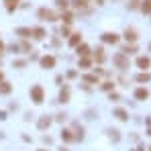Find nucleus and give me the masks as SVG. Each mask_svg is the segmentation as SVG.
I'll list each match as a JSON object with an SVG mask.
<instances>
[{
	"instance_id": "obj_1",
	"label": "nucleus",
	"mask_w": 151,
	"mask_h": 151,
	"mask_svg": "<svg viewBox=\"0 0 151 151\" xmlns=\"http://www.w3.org/2000/svg\"><path fill=\"white\" fill-rule=\"evenodd\" d=\"M37 19L47 21V23H55L59 17H57V12H55V10H51V8H39V10H37Z\"/></svg>"
},
{
	"instance_id": "obj_2",
	"label": "nucleus",
	"mask_w": 151,
	"mask_h": 151,
	"mask_svg": "<svg viewBox=\"0 0 151 151\" xmlns=\"http://www.w3.org/2000/svg\"><path fill=\"white\" fill-rule=\"evenodd\" d=\"M31 100L35 102V104H41V102L45 100V92H43V88H41L39 84H35V86L31 88Z\"/></svg>"
},
{
	"instance_id": "obj_3",
	"label": "nucleus",
	"mask_w": 151,
	"mask_h": 151,
	"mask_svg": "<svg viewBox=\"0 0 151 151\" xmlns=\"http://www.w3.org/2000/svg\"><path fill=\"white\" fill-rule=\"evenodd\" d=\"M112 61H114V65H116L119 70H127V68H129V55H125V53H116V55L112 57Z\"/></svg>"
},
{
	"instance_id": "obj_4",
	"label": "nucleus",
	"mask_w": 151,
	"mask_h": 151,
	"mask_svg": "<svg viewBox=\"0 0 151 151\" xmlns=\"http://www.w3.org/2000/svg\"><path fill=\"white\" fill-rule=\"evenodd\" d=\"M39 63H41L43 70H53L55 63H57V59H55L53 55H43V57H39Z\"/></svg>"
},
{
	"instance_id": "obj_5",
	"label": "nucleus",
	"mask_w": 151,
	"mask_h": 151,
	"mask_svg": "<svg viewBox=\"0 0 151 151\" xmlns=\"http://www.w3.org/2000/svg\"><path fill=\"white\" fill-rule=\"evenodd\" d=\"M45 29H41V27H35V29H31V37L35 39V41H43L45 39Z\"/></svg>"
},
{
	"instance_id": "obj_6",
	"label": "nucleus",
	"mask_w": 151,
	"mask_h": 151,
	"mask_svg": "<svg viewBox=\"0 0 151 151\" xmlns=\"http://www.w3.org/2000/svg\"><path fill=\"white\" fill-rule=\"evenodd\" d=\"M125 39L129 41V43H135L137 39H139V33H137V29H133V27H129L125 31Z\"/></svg>"
},
{
	"instance_id": "obj_7",
	"label": "nucleus",
	"mask_w": 151,
	"mask_h": 151,
	"mask_svg": "<svg viewBox=\"0 0 151 151\" xmlns=\"http://www.w3.org/2000/svg\"><path fill=\"white\" fill-rule=\"evenodd\" d=\"M149 65H151V59H149V57H143V55H141V57H137V68H139V70L147 72V70H149Z\"/></svg>"
},
{
	"instance_id": "obj_8",
	"label": "nucleus",
	"mask_w": 151,
	"mask_h": 151,
	"mask_svg": "<svg viewBox=\"0 0 151 151\" xmlns=\"http://www.w3.org/2000/svg\"><path fill=\"white\" fill-rule=\"evenodd\" d=\"M51 123H53V119L45 114V116H41V119H39V123H37V127H39L41 131H45V129H49V127H51Z\"/></svg>"
},
{
	"instance_id": "obj_9",
	"label": "nucleus",
	"mask_w": 151,
	"mask_h": 151,
	"mask_svg": "<svg viewBox=\"0 0 151 151\" xmlns=\"http://www.w3.org/2000/svg\"><path fill=\"white\" fill-rule=\"evenodd\" d=\"M102 41L114 45V43H119V35H116V33H104V35H102Z\"/></svg>"
},
{
	"instance_id": "obj_10",
	"label": "nucleus",
	"mask_w": 151,
	"mask_h": 151,
	"mask_svg": "<svg viewBox=\"0 0 151 151\" xmlns=\"http://www.w3.org/2000/svg\"><path fill=\"white\" fill-rule=\"evenodd\" d=\"M135 98L137 100H147L149 98V90L147 88H137L135 90Z\"/></svg>"
},
{
	"instance_id": "obj_11",
	"label": "nucleus",
	"mask_w": 151,
	"mask_h": 151,
	"mask_svg": "<svg viewBox=\"0 0 151 151\" xmlns=\"http://www.w3.org/2000/svg\"><path fill=\"white\" fill-rule=\"evenodd\" d=\"M59 102H61V104L70 102V86H63V88H61V92H59Z\"/></svg>"
},
{
	"instance_id": "obj_12",
	"label": "nucleus",
	"mask_w": 151,
	"mask_h": 151,
	"mask_svg": "<svg viewBox=\"0 0 151 151\" xmlns=\"http://www.w3.org/2000/svg\"><path fill=\"white\" fill-rule=\"evenodd\" d=\"M112 114H114L119 121H129V112H127L125 108H114V110H112Z\"/></svg>"
},
{
	"instance_id": "obj_13",
	"label": "nucleus",
	"mask_w": 151,
	"mask_h": 151,
	"mask_svg": "<svg viewBox=\"0 0 151 151\" xmlns=\"http://www.w3.org/2000/svg\"><path fill=\"white\" fill-rule=\"evenodd\" d=\"M82 43V33H72L70 35V47H78Z\"/></svg>"
},
{
	"instance_id": "obj_14",
	"label": "nucleus",
	"mask_w": 151,
	"mask_h": 151,
	"mask_svg": "<svg viewBox=\"0 0 151 151\" xmlns=\"http://www.w3.org/2000/svg\"><path fill=\"white\" fill-rule=\"evenodd\" d=\"M19 2H21V0H4V6H6L8 12H14V10L19 8Z\"/></svg>"
},
{
	"instance_id": "obj_15",
	"label": "nucleus",
	"mask_w": 151,
	"mask_h": 151,
	"mask_svg": "<svg viewBox=\"0 0 151 151\" xmlns=\"http://www.w3.org/2000/svg\"><path fill=\"white\" fill-rule=\"evenodd\" d=\"M76 49H78V55H80V57H88V55H90V47L84 45V43H80Z\"/></svg>"
},
{
	"instance_id": "obj_16",
	"label": "nucleus",
	"mask_w": 151,
	"mask_h": 151,
	"mask_svg": "<svg viewBox=\"0 0 151 151\" xmlns=\"http://www.w3.org/2000/svg\"><path fill=\"white\" fill-rule=\"evenodd\" d=\"M61 141H65V143H72L74 141V135H72L70 129H61Z\"/></svg>"
},
{
	"instance_id": "obj_17",
	"label": "nucleus",
	"mask_w": 151,
	"mask_h": 151,
	"mask_svg": "<svg viewBox=\"0 0 151 151\" xmlns=\"http://www.w3.org/2000/svg\"><path fill=\"white\" fill-rule=\"evenodd\" d=\"M61 21H63V25H72V23H74V12H63V14H61Z\"/></svg>"
},
{
	"instance_id": "obj_18",
	"label": "nucleus",
	"mask_w": 151,
	"mask_h": 151,
	"mask_svg": "<svg viewBox=\"0 0 151 151\" xmlns=\"http://www.w3.org/2000/svg\"><path fill=\"white\" fill-rule=\"evenodd\" d=\"M78 65H80L82 70H88V68L92 65V59H90V57H80V63H78Z\"/></svg>"
},
{
	"instance_id": "obj_19",
	"label": "nucleus",
	"mask_w": 151,
	"mask_h": 151,
	"mask_svg": "<svg viewBox=\"0 0 151 151\" xmlns=\"http://www.w3.org/2000/svg\"><path fill=\"white\" fill-rule=\"evenodd\" d=\"M10 90H12V86L2 80V82H0V94H10Z\"/></svg>"
},
{
	"instance_id": "obj_20",
	"label": "nucleus",
	"mask_w": 151,
	"mask_h": 151,
	"mask_svg": "<svg viewBox=\"0 0 151 151\" xmlns=\"http://www.w3.org/2000/svg\"><path fill=\"white\" fill-rule=\"evenodd\" d=\"M135 80H137L139 84H143V82H149V80H151V74H149V72H141V74L137 76Z\"/></svg>"
},
{
	"instance_id": "obj_21",
	"label": "nucleus",
	"mask_w": 151,
	"mask_h": 151,
	"mask_svg": "<svg viewBox=\"0 0 151 151\" xmlns=\"http://www.w3.org/2000/svg\"><path fill=\"white\" fill-rule=\"evenodd\" d=\"M92 59H94V61H98V63H102V61H104V49H102V47H98Z\"/></svg>"
},
{
	"instance_id": "obj_22",
	"label": "nucleus",
	"mask_w": 151,
	"mask_h": 151,
	"mask_svg": "<svg viewBox=\"0 0 151 151\" xmlns=\"http://www.w3.org/2000/svg\"><path fill=\"white\" fill-rule=\"evenodd\" d=\"M17 35H21L23 39H29V37H31V29H27V27H21V29H17Z\"/></svg>"
},
{
	"instance_id": "obj_23",
	"label": "nucleus",
	"mask_w": 151,
	"mask_h": 151,
	"mask_svg": "<svg viewBox=\"0 0 151 151\" xmlns=\"http://www.w3.org/2000/svg\"><path fill=\"white\" fill-rule=\"evenodd\" d=\"M141 10H143L145 14H151V0H143V2H141Z\"/></svg>"
},
{
	"instance_id": "obj_24",
	"label": "nucleus",
	"mask_w": 151,
	"mask_h": 151,
	"mask_svg": "<svg viewBox=\"0 0 151 151\" xmlns=\"http://www.w3.org/2000/svg\"><path fill=\"white\" fill-rule=\"evenodd\" d=\"M84 82H88V84H98V76L86 74V76H84Z\"/></svg>"
},
{
	"instance_id": "obj_25",
	"label": "nucleus",
	"mask_w": 151,
	"mask_h": 151,
	"mask_svg": "<svg viewBox=\"0 0 151 151\" xmlns=\"http://www.w3.org/2000/svg\"><path fill=\"white\" fill-rule=\"evenodd\" d=\"M123 53L125 55H133V53H137V47L135 45H127V47H123Z\"/></svg>"
},
{
	"instance_id": "obj_26",
	"label": "nucleus",
	"mask_w": 151,
	"mask_h": 151,
	"mask_svg": "<svg viewBox=\"0 0 151 151\" xmlns=\"http://www.w3.org/2000/svg\"><path fill=\"white\" fill-rule=\"evenodd\" d=\"M57 8L68 10V8H70V0H57Z\"/></svg>"
},
{
	"instance_id": "obj_27",
	"label": "nucleus",
	"mask_w": 151,
	"mask_h": 151,
	"mask_svg": "<svg viewBox=\"0 0 151 151\" xmlns=\"http://www.w3.org/2000/svg\"><path fill=\"white\" fill-rule=\"evenodd\" d=\"M72 6H74V8H84V6H86V0H74Z\"/></svg>"
},
{
	"instance_id": "obj_28",
	"label": "nucleus",
	"mask_w": 151,
	"mask_h": 151,
	"mask_svg": "<svg viewBox=\"0 0 151 151\" xmlns=\"http://www.w3.org/2000/svg\"><path fill=\"white\" fill-rule=\"evenodd\" d=\"M112 88H114V84H112V82H102V90H108V92H110Z\"/></svg>"
},
{
	"instance_id": "obj_29",
	"label": "nucleus",
	"mask_w": 151,
	"mask_h": 151,
	"mask_svg": "<svg viewBox=\"0 0 151 151\" xmlns=\"http://www.w3.org/2000/svg\"><path fill=\"white\" fill-rule=\"evenodd\" d=\"M12 65H14V68H25L27 61L25 59H17V61H12Z\"/></svg>"
},
{
	"instance_id": "obj_30",
	"label": "nucleus",
	"mask_w": 151,
	"mask_h": 151,
	"mask_svg": "<svg viewBox=\"0 0 151 151\" xmlns=\"http://www.w3.org/2000/svg\"><path fill=\"white\" fill-rule=\"evenodd\" d=\"M61 37H70V27H68V25L61 27Z\"/></svg>"
},
{
	"instance_id": "obj_31",
	"label": "nucleus",
	"mask_w": 151,
	"mask_h": 151,
	"mask_svg": "<svg viewBox=\"0 0 151 151\" xmlns=\"http://www.w3.org/2000/svg\"><path fill=\"white\" fill-rule=\"evenodd\" d=\"M55 121H57V123H63V121H65V114H61V112L55 114Z\"/></svg>"
},
{
	"instance_id": "obj_32",
	"label": "nucleus",
	"mask_w": 151,
	"mask_h": 151,
	"mask_svg": "<svg viewBox=\"0 0 151 151\" xmlns=\"http://www.w3.org/2000/svg\"><path fill=\"white\" fill-rule=\"evenodd\" d=\"M110 137H112L114 141H119V131H110Z\"/></svg>"
},
{
	"instance_id": "obj_33",
	"label": "nucleus",
	"mask_w": 151,
	"mask_h": 151,
	"mask_svg": "<svg viewBox=\"0 0 151 151\" xmlns=\"http://www.w3.org/2000/svg\"><path fill=\"white\" fill-rule=\"evenodd\" d=\"M76 76H78V72H76V70H72V72H68V78H70V80H74Z\"/></svg>"
},
{
	"instance_id": "obj_34",
	"label": "nucleus",
	"mask_w": 151,
	"mask_h": 151,
	"mask_svg": "<svg viewBox=\"0 0 151 151\" xmlns=\"http://www.w3.org/2000/svg\"><path fill=\"white\" fill-rule=\"evenodd\" d=\"M2 51H4V43L0 41V53H2Z\"/></svg>"
},
{
	"instance_id": "obj_35",
	"label": "nucleus",
	"mask_w": 151,
	"mask_h": 151,
	"mask_svg": "<svg viewBox=\"0 0 151 151\" xmlns=\"http://www.w3.org/2000/svg\"><path fill=\"white\" fill-rule=\"evenodd\" d=\"M2 78H4V76H2V72H0V82H2Z\"/></svg>"
},
{
	"instance_id": "obj_36",
	"label": "nucleus",
	"mask_w": 151,
	"mask_h": 151,
	"mask_svg": "<svg viewBox=\"0 0 151 151\" xmlns=\"http://www.w3.org/2000/svg\"><path fill=\"white\" fill-rule=\"evenodd\" d=\"M102 2H104V0H98V4H102Z\"/></svg>"
},
{
	"instance_id": "obj_37",
	"label": "nucleus",
	"mask_w": 151,
	"mask_h": 151,
	"mask_svg": "<svg viewBox=\"0 0 151 151\" xmlns=\"http://www.w3.org/2000/svg\"><path fill=\"white\" fill-rule=\"evenodd\" d=\"M39 151H45V149H39ZM47 151H49V149H47Z\"/></svg>"
},
{
	"instance_id": "obj_38",
	"label": "nucleus",
	"mask_w": 151,
	"mask_h": 151,
	"mask_svg": "<svg viewBox=\"0 0 151 151\" xmlns=\"http://www.w3.org/2000/svg\"><path fill=\"white\" fill-rule=\"evenodd\" d=\"M149 51H151V43H149Z\"/></svg>"
},
{
	"instance_id": "obj_39",
	"label": "nucleus",
	"mask_w": 151,
	"mask_h": 151,
	"mask_svg": "<svg viewBox=\"0 0 151 151\" xmlns=\"http://www.w3.org/2000/svg\"><path fill=\"white\" fill-rule=\"evenodd\" d=\"M61 151H65V149H61Z\"/></svg>"
},
{
	"instance_id": "obj_40",
	"label": "nucleus",
	"mask_w": 151,
	"mask_h": 151,
	"mask_svg": "<svg viewBox=\"0 0 151 151\" xmlns=\"http://www.w3.org/2000/svg\"><path fill=\"white\" fill-rule=\"evenodd\" d=\"M149 151H151V147H149Z\"/></svg>"
}]
</instances>
